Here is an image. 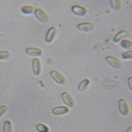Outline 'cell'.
<instances>
[{"label":"cell","instance_id":"ac0fdd59","mask_svg":"<svg viewBox=\"0 0 132 132\" xmlns=\"http://www.w3.org/2000/svg\"><path fill=\"white\" fill-rule=\"evenodd\" d=\"M3 132H12V126L10 121H5L4 126Z\"/></svg>","mask_w":132,"mask_h":132},{"label":"cell","instance_id":"30bf717a","mask_svg":"<svg viewBox=\"0 0 132 132\" xmlns=\"http://www.w3.org/2000/svg\"><path fill=\"white\" fill-rule=\"evenodd\" d=\"M26 52L28 54L31 56H39L42 54V51L41 49L38 48L31 47L27 48Z\"/></svg>","mask_w":132,"mask_h":132},{"label":"cell","instance_id":"7a4b0ae2","mask_svg":"<svg viewBox=\"0 0 132 132\" xmlns=\"http://www.w3.org/2000/svg\"><path fill=\"white\" fill-rule=\"evenodd\" d=\"M35 15L38 20L42 22L47 21L48 19V16L44 10L40 8H37L35 10Z\"/></svg>","mask_w":132,"mask_h":132},{"label":"cell","instance_id":"5b68a950","mask_svg":"<svg viewBox=\"0 0 132 132\" xmlns=\"http://www.w3.org/2000/svg\"><path fill=\"white\" fill-rule=\"evenodd\" d=\"M72 11L75 14L78 15H84L87 13L86 7L79 4H75L72 7Z\"/></svg>","mask_w":132,"mask_h":132},{"label":"cell","instance_id":"3957f363","mask_svg":"<svg viewBox=\"0 0 132 132\" xmlns=\"http://www.w3.org/2000/svg\"><path fill=\"white\" fill-rule=\"evenodd\" d=\"M51 76L57 83L61 85L64 84L65 79L64 76L55 70H53L51 72Z\"/></svg>","mask_w":132,"mask_h":132},{"label":"cell","instance_id":"9c48e42d","mask_svg":"<svg viewBox=\"0 0 132 132\" xmlns=\"http://www.w3.org/2000/svg\"><path fill=\"white\" fill-rule=\"evenodd\" d=\"M69 111V108L67 106H60L54 108L52 110V112L55 115L59 116L66 114Z\"/></svg>","mask_w":132,"mask_h":132},{"label":"cell","instance_id":"2e32d148","mask_svg":"<svg viewBox=\"0 0 132 132\" xmlns=\"http://www.w3.org/2000/svg\"><path fill=\"white\" fill-rule=\"evenodd\" d=\"M110 3L113 9L115 10L120 9L122 4V2L120 0H111Z\"/></svg>","mask_w":132,"mask_h":132},{"label":"cell","instance_id":"ba28073f","mask_svg":"<svg viewBox=\"0 0 132 132\" xmlns=\"http://www.w3.org/2000/svg\"><path fill=\"white\" fill-rule=\"evenodd\" d=\"M33 72L35 75H40L41 70V65L40 60L38 58L34 59L32 63Z\"/></svg>","mask_w":132,"mask_h":132},{"label":"cell","instance_id":"8992f818","mask_svg":"<svg viewBox=\"0 0 132 132\" xmlns=\"http://www.w3.org/2000/svg\"><path fill=\"white\" fill-rule=\"evenodd\" d=\"M62 99L65 104L69 107L74 106V101L73 98L69 93L67 92H63L61 95Z\"/></svg>","mask_w":132,"mask_h":132},{"label":"cell","instance_id":"5bb4252c","mask_svg":"<svg viewBox=\"0 0 132 132\" xmlns=\"http://www.w3.org/2000/svg\"><path fill=\"white\" fill-rule=\"evenodd\" d=\"M121 46L123 48L126 49H131L132 48V42L129 39H123L120 43Z\"/></svg>","mask_w":132,"mask_h":132},{"label":"cell","instance_id":"4fadbf2b","mask_svg":"<svg viewBox=\"0 0 132 132\" xmlns=\"http://www.w3.org/2000/svg\"><path fill=\"white\" fill-rule=\"evenodd\" d=\"M90 83V81L89 79L86 78L84 79L79 85V90L80 91H85L89 86Z\"/></svg>","mask_w":132,"mask_h":132},{"label":"cell","instance_id":"52a82bcc","mask_svg":"<svg viewBox=\"0 0 132 132\" xmlns=\"http://www.w3.org/2000/svg\"><path fill=\"white\" fill-rule=\"evenodd\" d=\"M57 29L55 26H52L48 31L45 40L47 43H51L57 34Z\"/></svg>","mask_w":132,"mask_h":132},{"label":"cell","instance_id":"ffe728a7","mask_svg":"<svg viewBox=\"0 0 132 132\" xmlns=\"http://www.w3.org/2000/svg\"><path fill=\"white\" fill-rule=\"evenodd\" d=\"M122 56L124 59H130L132 58V50H129V51L125 52L124 53H123Z\"/></svg>","mask_w":132,"mask_h":132},{"label":"cell","instance_id":"9a60e30c","mask_svg":"<svg viewBox=\"0 0 132 132\" xmlns=\"http://www.w3.org/2000/svg\"><path fill=\"white\" fill-rule=\"evenodd\" d=\"M21 11L24 14H29L32 13L35 10L34 7L31 5H26L21 8Z\"/></svg>","mask_w":132,"mask_h":132},{"label":"cell","instance_id":"7c38bea8","mask_svg":"<svg viewBox=\"0 0 132 132\" xmlns=\"http://www.w3.org/2000/svg\"><path fill=\"white\" fill-rule=\"evenodd\" d=\"M93 24L90 21L81 22L78 24V27L81 30L87 31L91 30L93 27Z\"/></svg>","mask_w":132,"mask_h":132},{"label":"cell","instance_id":"44dd1931","mask_svg":"<svg viewBox=\"0 0 132 132\" xmlns=\"http://www.w3.org/2000/svg\"><path fill=\"white\" fill-rule=\"evenodd\" d=\"M7 107L5 105H3L0 107V117L2 116L7 111Z\"/></svg>","mask_w":132,"mask_h":132},{"label":"cell","instance_id":"d6986e66","mask_svg":"<svg viewBox=\"0 0 132 132\" xmlns=\"http://www.w3.org/2000/svg\"><path fill=\"white\" fill-rule=\"evenodd\" d=\"M10 56V53L8 51H0V60L8 58Z\"/></svg>","mask_w":132,"mask_h":132},{"label":"cell","instance_id":"277c9868","mask_svg":"<svg viewBox=\"0 0 132 132\" xmlns=\"http://www.w3.org/2000/svg\"><path fill=\"white\" fill-rule=\"evenodd\" d=\"M106 61L113 67L119 68L122 66V62L119 59L113 55H109L106 57Z\"/></svg>","mask_w":132,"mask_h":132},{"label":"cell","instance_id":"6da1fadb","mask_svg":"<svg viewBox=\"0 0 132 132\" xmlns=\"http://www.w3.org/2000/svg\"><path fill=\"white\" fill-rule=\"evenodd\" d=\"M119 109L120 113L123 116H127L129 113V106L127 102L124 99L120 100L119 101Z\"/></svg>","mask_w":132,"mask_h":132},{"label":"cell","instance_id":"e0dca14e","mask_svg":"<svg viewBox=\"0 0 132 132\" xmlns=\"http://www.w3.org/2000/svg\"><path fill=\"white\" fill-rule=\"evenodd\" d=\"M37 130L39 132H48L49 129L46 125L39 123L36 126Z\"/></svg>","mask_w":132,"mask_h":132},{"label":"cell","instance_id":"7402d4cb","mask_svg":"<svg viewBox=\"0 0 132 132\" xmlns=\"http://www.w3.org/2000/svg\"><path fill=\"white\" fill-rule=\"evenodd\" d=\"M128 84H129V86L131 89V87H132V77L129 78V79H128Z\"/></svg>","mask_w":132,"mask_h":132},{"label":"cell","instance_id":"8fae6325","mask_svg":"<svg viewBox=\"0 0 132 132\" xmlns=\"http://www.w3.org/2000/svg\"><path fill=\"white\" fill-rule=\"evenodd\" d=\"M128 34V31L125 29L121 30L119 31L113 38V41L115 42H119L122 41L126 37Z\"/></svg>","mask_w":132,"mask_h":132},{"label":"cell","instance_id":"603a6c76","mask_svg":"<svg viewBox=\"0 0 132 132\" xmlns=\"http://www.w3.org/2000/svg\"><path fill=\"white\" fill-rule=\"evenodd\" d=\"M126 132H132V127H129V128L127 129Z\"/></svg>","mask_w":132,"mask_h":132}]
</instances>
